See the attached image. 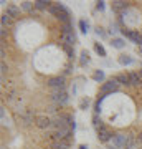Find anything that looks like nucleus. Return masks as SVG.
Segmentation results:
<instances>
[{
  "label": "nucleus",
  "instance_id": "nucleus-1",
  "mask_svg": "<svg viewBox=\"0 0 142 149\" xmlns=\"http://www.w3.org/2000/svg\"><path fill=\"white\" fill-rule=\"evenodd\" d=\"M71 136H73L71 128H61L55 133L48 134V139H50V143H53V141H71Z\"/></svg>",
  "mask_w": 142,
  "mask_h": 149
},
{
  "label": "nucleus",
  "instance_id": "nucleus-2",
  "mask_svg": "<svg viewBox=\"0 0 142 149\" xmlns=\"http://www.w3.org/2000/svg\"><path fill=\"white\" fill-rule=\"evenodd\" d=\"M119 90V81L116 80V78H109V80L106 81V83H103L99 88V93L101 96L107 95V93H114V91Z\"/></svg>",
  "mask_w": 142,
  "mask_h": 149
},
{
  "label": "nucleus",
  "instance_id": "nucleus-3",
  "mask_svg": "<svg viewBox=\"0 0 142 149\" xmlns=\"http://www.w3.org/2000/svg\"><path fill=\"white\" fill-rule=\"evenodd\" d=\"M50 100H51L55 104H66L69 100L68 93H66V90L64 91H58V90H51V93H50Z\"/></svg>",
  "mask_w": 142,
  "mask_h": 149
},
{
  "label": "nucleus",
  "instance_id": "nucleus-4",
  "mask_svg": "<svg viewBox=\"0 0 142 149\" xmlns=\"http://www.w3.org/2000/svg\"><path fill=\"white\" fill-rule=\"evenodd\" d=\"M121 32H122V35H126L127 38H131L137 47H142V32H137V30H127V28H122Z\"/></svg>",
  "mask_w": 142,
  "mask_h": 149
},
{
  "label": "nucleus",
  "instance_id": "nucleus-5",
  "mask_svg": "<svg viewBox=\"0 0 142 149\" xmlns=\"http://www.w3.org/2000/svg\"><path fill=\"white\" fill-rule=\"evenodd\" d=\"M48 86L50 90H58V91H64L66 83H64V76H55L48 80Z\"/></svg>",
  "mask_w": 142,
  "mask_h": 149
},
{
  "label": "nucleus",
  "instance_id": "nucleus-6",
  "mask_svg": "<svg viewBox=\"0 0 142 149\" xmlns=\"http://www.w3.org/2000/svg\"><path fill=\"white\" fill-rule=\"evenodd\" d=\"M35 126H37L38 129H50L51 119L48 116H45V114H38V116L35 118Z\"/></svg>",
  "mask_w": 142,
  "mask_h": 149
},
{
  "label": "nucleus",
  "instance_id": "nucleus-7",
  "mask_svg": "<svg viewBox=\"0 0 142 149\" xmlns=\"http://www.w3.org/2000/svg\"><path fill=\"white\" fill-rule=\"evenodd\" d=\"M129 8V2H124V0H114L112 2V10L116 13H122Z\"/></svg>",
  "mask_w": 142,
  "mask_h": 149
},
{
  "label": "nucleus",
  "instance_id": "nucleus-8",
  "mask_svg": "<svg viewBox=\"0 0 142 149\" xmlns=\"http://www.w3.org/2000/svg\"><path fill=\"white\" fill-rule=\"evenodd\" d=\"M114 138V134H112V131H111L109 128H106V129H103L101 133H98V139H99L101 143H109L111 139Z\"/></svg>",
  "mask_w": 142,
  "mask_h": 149
},
{
  "label": "nucleus",
  "instance_id": "nucleus-9",
  "mask_svg": "<svg viewBox=\"0 0 142 149\" xmlns=\"http://www.w3.org/2000/svg\"><path fill=\"white\" fill-rule=\"evenodd\" d=\"M61 119H63V123H64V126H68V128H71L74 131L76 129V123H74V118L71 116V114H66V113H61V114H58Z\"/></svg>",
  "mask_w": 142,
  "mask_h": 149
},
{
  "label": "nucleus",
  "instance_id": "nucleus-10",
  "mask_svg": "<svg viewBox=\"0 0 142 149\" xmlns=\"http://www.w3.org/2000/svg\"><path fill=\"white\" fill-rule=\"evenodd\" d=\"M35 118L37 116H33V113L30 111V109H26V111H23L20 114V121L23 123V124H32V123H35Z\"/></svg>",
  "mask_w": 142,
  "mask_h": 149
},
{
  "label": "nucleus",
  "instance_id": "nucleus-11",
  "mask_svg": "<svg viewBox=\"0 0 142 149\" xmlns=\"http://www.w3.org/2000/svg\"><path fill=\"white\" fill-rule=\"evenodd\" d=\"M129 80H131L132 88H139L141 83H142V78H141V74H139V71H132V73H129Z\"/></svg>",
  "mask_w": 142,
  "mask_h": 149
},
{
  "label": "nucleus",
  "instance_id": "nucleus-12",
  "mask_svg": "<svg viewBox=\"0 0 142 149\" xmlns=\"http://www.w3.org/2000/svg\"><path fill=\"white\" fill-rule=\"evenodd\" d=\"M93 126H94L96 133H101L103 129H106V124L103 123V119H101L98 114H94V116H93Z\"/></svg>",
  "mask_w": 142,
  "mask_h": 149
},
{
  "label": "nucleus",
  "instance_id": "nucleus-13",
  "mask_svg": "<svg viewBox=\"0 0 142 149\" xmlns=\"http://www.w3.org/2000/svg\"><path fill=\"white\" fill-rule=\"evenodd\" d=\"M117 81H119V85H124V86H131V80H129V73H119L114 76Z\"/></svg>",
  "mask_w": 142,
  "mask_h": 149
},
{
  "label": "nucleus",
  "instance_id": "nucleus-14",
  "mask_svg": "<svg viewBox=\"0 0 142 149\" xmlns=\"http://www.w3.org/2000/svg\"><path fill=\"white\" fill-rule=\"evenodd\" d=\"M51 149H69V141H53L50 143Z\"/></svg>",
  "mask_w": 142,
  "mask_h": 149
},
{
  "label": "nucleus",
  "instance_id": "nucleus-15",
  "mask_svg": "<svg viewBox=\"0 0 142 149\" xmlns=\"http://www.w3.org/2000/svg\"><path fill=\"white\" fill-rule=\"evenodd\" d=\"M61 43H66V45L73 47L74 43H76V35L74 33H69V35H63L61 33Z\"/></svg>",
  "mask_w": 142,
  "mask_h": 149
},
{
  "label": "nucleus",
  "instance_id": "nucleus-16",
  "mask_svg": "<svg viewBox=\"0 0 142 149\" xmlns=\"http://www.w3.org/2000/svg\"><path fill=\"white\" fill-rule=\"evenodd\" d=\"M5 13H8L12 18H18V17H20V8L15 7V5H7V12H5Z\"/></svg>",
  "mask_w": 142,
  "mask_h": 149
},
{
  "label": "nucleus",
  "instance_id": "nucleus-17",
  "mask_svg": "<svg viewBox=\"0 0 142 149\" xmlns=\"http://www.w3.org/2000/svg\"><path fill=\"white\" fill-rule=\"evenodd\" d=\"M51 3L53 2H48V0H37V2H35V8H37V10H48Z\"/></svg>",
  "mask_w": 142,
  "mask_h": 149
},
{
  "label": "nucleus",
  "instance_id": "nucleus-18",
  "mask_svg": "<svg viewBox=\"0 0 142 149\" xmlns=\"http://www.w3.org/2000/svg\"><path fill=\"white\" fill-rule=\"evenodd\" d=\"M15 96H17V90H15V88H12V86H8V90H7V93H5L7 103H13Z\"/></svg>",
  "mask_w": 142,
  "mask_h": 149
},
{
  "label": "nucleus",
  "instance_id": "nucleus-19",
  "mask_svg": "<svg viewBox=\"0 0 142 149\" xmlns=\"http://www.w3.org/2000/svg\"><path fill=\"white\" fill-rule=\"evenodd\" d=\"M111 45H112L114 48H117V50H121V48H124L126 42H124L122 38H112V42H111Z\"/></svg>",
  "mask_w": 142,
  "mask_h": 149
},
{
  "label": "nucleus",
  "instance_id": "nucleus-20",
  "mask_svg": "<svg viewBox=\"0 0 142 149\" xmlns=\"http://www.w3.org/2000/svg\"><path fill=\"white\" fill-rule=\"evenodd\" d=\"M117 61H119L121 65H124V66H126V65H131L132 61H134V60H132V56H129V55H121Z\"/></svg>",
  "mask_w": 142,
  "mask_h": 149
},
{
  "label": "nucleus",
  "instance_id": "nucleus-21",
  "mask_svg": "<svg viewBox=\"0 0 142 149\" xmlns=\"http://www.w3.org/2000/svg\"><path fill=\"white\" fill-rule=\"evenodd\" d=\"M93 80L101 83V81H104V71H101V70H96L94 73H93Z\"/></svg>",
  "mask_w": 142,
  "mask_h": 149
},
{
  "label": "nucleus",
  "instance_id": "nucleus-22",
  "mask_svg": "<svg viewBox=\"0 0 142 149\" xmlns=\"http://www.w3.org/2000/svg\"><path fill=\"white\" fill-rule=\"evenodd\" d=\"M12 22H13V18H12L10 15H8V13H3V15H2V27H8V25H12Z\"/></svg>",
  "mask_w": 142,
  "mask_h": 149
},
{
  "label": "nucleus",
  "instance_id": "nucleus-23",
  "mask_svg": "<svg viewBox=\"0 0 142 149\" xmlns=\"http://www.w3.org/2000/svg\"><path fill=\"white\" fill-rule=\"evenodd\" d=\"M94 52L99 55V56H106V50L101 43H94Z\"/></svg>",
  "mask_w": 142,
  "mask_h": 149
},
{
  "label": "nucleus",
  "instance_id": "nucleus-24",
  "mask_svg": "<svg viewBox=\"0 0 142 149\" xmlns=\"http://www.w3.org/2000/svg\"><path fill=\"white\" fill-rule=\"evenodd\" d=\"M21 8L26 12H33L35 8V2H21Z\"/></svg>",
  "mask_w": 142,
  "mask_h": 149
},
{
  "label": "nucleus",
  "instance_id": "nucleus-25",
  "mask_svg": "<svg viewBox=\"0 0 142 149\" xmlns=\"http://www.w3.org/2000/svg\"><path fill=\"white\" fill-rule=\"evenodd\" d=\"M61 33H63V35L74 33V32H73V27H71V23H63V27H61Z\"/></svg>",
  "mask_w": 142,
  "mask_h": 149
},
{
  "label": "nucleus",
  "instance_id": "nucleus-26",
  "mask_svg": "<svg viewBox=\"0 0 142 149\" xmlns=\"http://www.w3.org/2000/svg\"><path fill=\"white\" fill-rule=\"evenodd\" d=\"M63 50L66 52V55H68V58H73L74 56V50L71 45H66V43H63Z\"/></svg>",
  "mask_w": 142,
  "mask_h": 149
},
{
  "label": "nucleus",
  "instance_id": "nucleus-27",
  "mask_svg": "<svg viewBox=\"0 0 142 149\" xmlns=\"http://www.w3.org/2000/svg\"><path fill=\"white\" fill-rule=\"evenodd\" d=\"M79 28H81L83 33H88L89 32V23H88L86 20H79Z\"/></svg>",
  "mask_w": 142,
  "mask_h": 149
},
{
  "label": "nucleus",
  "instance_id": "nucleus-28",
  "mask_svg": "<svg viewBox=\"0 0 142 149\" xmlns=\"http://www.w3.org/2000/svg\"><path fill=\"white\" fill-rule=\"evenodd\" d=\"M86 63H89V55H88V52H81V61H79V65L84 66Z\"/></svg>",
  "mask_w": 142,
  "mask_h": 149
},
{
  "label": "nucleus",
  "instance_id": "nucleus-29",
  "mask_svg": "<svg viewBox=\"0 0 142 149\" xmlns=\"http://www.w3.org/2000/svg\"><path fill=\"white\" fill-rule=\"evenodd\" d=\"M89 100H88V98H84V100H83V101H81V106H79V108H81V109H88V106H89Z\"/></svg>",
  "mask_w": 142,
  "mask_h": 149
},
{
  "label": "nucleus",
  "instance_id": "nucleus-30",
  "mask_svg": "<svg viewBox=\"0 0 142 149\" xmlns=\"http://www.w3.org/2000/svg\"><path fill=\"white\" fill-rule=\"evenodd\" d=\"M96 35H98V37H106V33L103 32V28H99V27L96 28Z\"/></svg>",
  "mask_w": 142,
  "mask_h": 149
},
{
  "label": "nucleus",
  "instance_id": "nucleus-31",
  "mask_svg": "<svg viewBox=\"0 0 142 149\" xmlns=\"http://www.w3.org/2000/svg\"><path fill=\"white\" fill-rule=\"evenodd\" d=\"M104 3H106V2H98L96 8H98V10H104Z\"/></svg>",
  "mask_w": 142,
  "mask_h": 149
},
{
  "label": "nucleus",
  "instance_id": "nucleus-32",
  "mask_svg": "<svg viewBox=\"0 0 142 149\" xmlns=\"http://www.w3.org/2000/svg\"><path fill=\"white\" fill-rule=\"evenodd\" d=\"M0 66H2V74H5V71L8 70V66L5 65V61H2V65H0Z\"/></svg>",
  "mask_w": 142,
  "mask_h": 149
},
{
  "label": "nucleus",
  "instance_id": "nucleus-33",
  "mask_svg": "<svg viewBox=\"0 0 142 149\" xmlns=\"http://www.w3.org/2000/svg\"><path fill=\"white\" fill-rule=\"evenodd\" d=\"M5 35H7V28H5V27H2V30H0V37L5 38Z\"/></svg>",
  "mask_w": 142,
  "mask_h": 149
},
{
  "label": "nucleus",
  "instance_id": "nucleus-34",
  "mask_svg": "<svg viewBox=\"0 0 142 149\" xmlns=\"http://www.w3.org/2000/svg\"><path fill=\"white\" fill-rule=\"evenodd\" d=\"M48 111L50 113H56V104H51V106L48 108Z\"/></svg>",
  "mask_w": 142,
  "mask_h": 149
},
{
  "label": "nucleus",
  "instance_id": "nucleus-35",
  "mask_svg": "<svg viewBox=\"0 0 142 149\" xmlns=\"http://www.w3.org/2000/svg\"><path fill=\"white\" fill-rule=\"evenodd\" d=\"M0 55H2V61H3V58H5V48L2 47V50H0Z\"/></svg>",
  "mask_w": 142,
  "mask_h": 149
},
{
  "label": "nucleus",
  "instance_id": "nucleus-36",
  "mask_svg": "<svg viewBox=\"0 0 142 149\" xmlns=\"http://www.w3.org/2000/svg\"><path fill=\"white\" fill-rule=\"evenodd\" d=\"M137 53H139V56L142 58V47H137Z\"/></svg>",
  "mask_w": 142,
  "mask_h": 149
},
{
  "label": "nucleus",
  "instance_id": "nucleus-37",
  "mask_svg": "<svg viewBox=\"0 0 142 149\" xmlns=\"http://www.w3.org/2000/svg\"><path fill=\"white\" fill-rule=\"evenodd\" d=\"M79 149H88V146H84V144H81V146H79Z\"/></svg>",
  "mask_w": 142,
  "mask_h": 149
},
{
  "label": "nucleus",
  "instance_id": "nucleus-38",
  "mask_svg": "<svg viewBox=\"0 0 142 149\" xmlns=\"http://www.w3.org/2000/svg\"><path fill=\"white\" fill-rule=\"evenodd\" d=\"M139 90H141V91H142V83H141V86H139Z\"/></svg>",
  "mask_w": 142,
  "mask_h": 149
}]
</instances>
